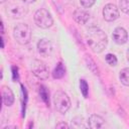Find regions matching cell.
<instances>
[{"mask_svg": "<svg viewBox=\"0 0 129 129\" xmlns=\"http://www.w3.org/2000/svg\"><path fill=\"white\" fill-rule=\"evenodd\" d=\"M119 79L124 86L129 87V68H124L120 71Z\"/></svg>", "mask_w": 129, "mask_h": 129, "instance_id": "obj_14", "label": "cell"}, {"mask_svg": "<svg viewBox=\"0 0 129 129\" xmlns=\"http://www.w3.org/2000/svg\"><path fill=\"white\" fill-rule=\"evenodd\" d=\"M55 127H56V128H70V126H69L67 123H64V122H59V123H57V124L55 125Z\"/></svg>", "mask_w": 129, "mask_h": 129, "instance_id": "obj_20", "label": "cell"}, {"mask_svg": "<svg viewBox=\"0 0 129 129\" xmlns=\"http://www.w3.org/2000/svg\"><path fill=\"white\" fill-rule=\"evenodd\" d=\"M119 8L122 12L129 15V0H119Z\"/></svg>", "mask_w": 129, "mask_h": 129, "instance_id": "obj_17", "label": "cell"}, {"mask_svg": "<svg viewBox=\"0 0 129 129\" xmlns=\"http://www.w3.org/2000/svg\"><path fill=\"white\" fill-rule=\"evenodd\" d=\"M39 94H40V97L43 100V102L48 106L49 105V98H48L49 93H48V91L46 90V88L44 86H40V88H39Z\"/></svg>", "mask_w": 129, "mask_h": 129, "instance_id": "obj_16", "label": "cell"}, {"mask_svg": "<svg viewBox=\"0 0 129 129\" xmlns=\"http://www.w3.org/2000/svg\"><path fill=\"white\" fill-rule=\"evenodd\" d=\"M73 17L77 23L86 24L90 19V14L83 8H77L73 13Z\"/></svg>", "mask_w": 129, "mask_h": 129, "instance_id": "obj_11", "label": "cell"}, {"mask_svg": "<svg viewBox=\"0 0 129 129\" xmlns=\"http://www.w3.org/2000/svg\"><path fill=\"white\" fill-rule=\"evenodd\" d=\"M86 40L91 50L95 53L102 52L108 44L107 34L98 27H91L88 29Z\"/></svg>", "mask_w": 129, "mask_h": 129, "instance_id": "obj_1", "label": "cell"}, {"mask_svg": "<svg viewBox=\"0 0 129 129\" xmlns=\"http://www.w3.org/2000/svg\"><path fill=\"white\" fill-rule=\"evenodd\" d=\"M1 94H2V101L3 104L7 107H10L13 105L15 98H14V94L12 92V90L7 87V86H3L2 90H1Z\"/></svg>", "mask_w": 129, "mask_h": 129, "instance_id": "obj_10", "label": "cell"}, {"mask_svg": "<svg viewBox=\"0 0 129 129\" xmlns=\"http://www.w3.org/2000/svg\"><path fill=\"white\" fill-rule=\"evenodd\" d=\"M66 74V68L62 64V62H58L56 64V67L54 68L53 72H52V77L53 79H61Z\"/></svg>", "mask_w": 129, "mask_h": 129, "instance_id": "obj_13", "label": "cell"}, {"mask_svg": "<svg viewBox=\"0 0 129 129\" xmlns=\"http://www.w3.org/2000/svg\"><path fill=\"white\" fill-rule=\"evenodd\" d=\"M80 90H81V93L83 94V97L84 98H88V95H89V85L83 79L80 80Z\"/></svg>", "mask_w": 129, "mask_h": 129, "instance_id": "obj_15", "label": "cell"}, {"mask_svg": "<svg viewBox=\"0 0 129 129\" xmlns=\"http://www.w3.org/2000/svg\"><path fill=\"white\" fill-rule=\"evenodd\" d=\"M13 36L19 44H28L31 40V29L25 23H18L13 29Z\"/></svg>", "mask_w": 129, "mask_h": 129, "instance_id": "obj_2", "label": "cell"}, {"mask_svg": "<svg viewBox=\"0 0 129 129\" xmlns=\"http://www.w3.org/2000/svg\"><path fill=\"white\" fill-rule=\"evenodd\" d=\"M37 50L41 56H48L52 51V44L47 38H41L37 42Z\"/></svg>", "mask_w": 129, "mask_h": 129, "instance_id": "obj_9", "label": "cell"}, {"mask_svg": "<svg viewBox=\"0 0 129 129\" xmlns=\"http://www.w3.org/2000/svg\"><path fill=\"white\" fill-rule=\"evenodd\" d=\"M127 59H128V61H129V48H128V50H127Z\"/></svg>", "mask_w": 129, "mask_h": 129, "instance_id": "obj_22", "label": "cell"}, {"mask_svg": "<svg viewBox=\"0 0 129 129\" xmlns=\"http://www.w3.org/2000/svg\"><path fill=\"white\" fill-rule=\"evenodd\" d=\"M22 1H23V3H26V4H31V3L35 2L36 0H22Z\"/></svg>", "mask_w": 129, "mask_h": 129, "instance_id": "obj_21", "label": "cell"}, {"mask_svg": "<svg viewBox=\"0 0 129 129\" xmlns=\"http://www.w3.org/2000/svg\"><path fill=\"white\" fill-rule=\"evenodd\" d=\"M105 59H106L107 63L110 64V66H112V67H113V66H116L117 62H118L117 57H116L115 54H113V53H107L106 56H105Z\"/></svg>", "mask_w": 129, "mask_h": 129, "instance_id": "obj_18", "label": "cell"}, {"mask_svg": "<svg viewBox=\"0 0 129 129\" xmlns=\"http://www.w3.org/2000/svg\"><path fill=\"white\" fill-rule=\"evenodd\" d=\"M112 38L117 44H124L128 40V32L123 27H116L112 33Z\"/></svg>", "mask_w": 129, "mask_h": 129, "instance_id": "obj_8", "label": "cell"}, {"mask_svg": "<svg viewBox=\"0 0 129 129\" xmlns=\"http://www.w3.org/2000/svg\"><path fill=\"white\" fill-rule=\"evenodd\" d=\"M34 22L35 24L40 27V28H48L53 24V19L51 14L48 12V10L44 9V8H40L38 10H36V12L34 13L33 16Z\"/></svg>", "mask_w": 129, "mask_h": 129, "instance_id": "obj_4", "label": "cell"}, {"mask_svg": "<svg viewBox=\"0 0 129 129\" xmlns=\"http://www.w3.org/2000/svg\"><path fill=\"white\" fill-rule=\"evenodd\" d=\"M53 104H54L55 110L61 114L67 113L69 111V109L71 108V100H70L69 96L62 91H57L54 93Z\"/></svg>", "mask_w": 129, "mask_h": 129, "instance_id": "obj_3", "label": "cell"}, {"mask_svg": "<svg viewBox=\"0 0 129 129\" xmlns=\"http://www.w3.org/2000/svg\"><path fill=\"white\" fill-rule=\"evenodd\" d=\"M120 16L118 7L113 3H108L103 8V17L106 21H115Z\"/></svg>", "mask_w": 129, "mask_h": 129, "instance_id": "obj_7", "label": "cell"}, {"mask_svg": "<svg viewBox=\"0 0 129 129\" xmlns=\"http://www.w3.org/2000/svg\"><path fill=\"white\" fill-rule=\"evenodd\" d=\"M95 2H96V0H80V3H81V5L84 8H90V7H92L95 4Z\"/></svg>", "mask_w": 129, "mask_h": 129, "instance_id": "obj_19", "label": "cell"}, {"mask_svg": "<svg viewBox=\"0 0 129 129\" xmlns=\"http://www.w3.org/2000/svg\"><path fill=\"white\" fill-rule=\"evenodd\" d=\"M31 71H32V74L39 80H46L48 78V73H49L48 68L41 60H38V59L33 60L31 66Z\"/></svg>", "mask_w": 129, "mask_h": 129, "instance_id": "obj_6", "label": "cell"}, {"mask_svg": "<svg viewBox=\"0 0 129 129\" xmlns=\"http://www.w3.org/2000/svg\"><path fill=\"white\" fill-rule=\"evenodd\" d=\"M6 13L12 18H21L28 13V8L24 4L11 3L7 6Z\"/></svg>", "mask_w": 129, "mask_h": 129, "instance_id": "obj_5", "label": "cell"}, {"mask_svg": "<svg viewBox=\"0 0 129 129\" xmlns=\"http://www.w3.org/2000/svg\"><path fill=\"white\" fill-rule=\"evenodd\" d=\"M104 123H105L104 118L101 117L100 115H97V114L91 115L88 119V126L90 128H93V129H98V128L103 127Z\"/></svg>", "mask_w": 129, "mask_h": 129, "instance_id": "obj_12", "label": "cell"}]
</instances>
